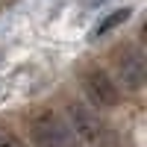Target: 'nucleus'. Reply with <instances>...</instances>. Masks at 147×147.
Returning <instances> with one entry per match:
<instances>
[{
  "instance_id": "nucleus-1",
  "label": "nucleus",
  "mask_w": 147,
  "mask_h": 147,
  "mask_svg": "<svg viewBox=\"0 0 147 147\" xmlns=\"http://www.w3.org/2000/svg\"><path fill=\"white\" fill-rule=\"evenodd\" d=\"M32 141L35 147H82L80 136L71 129V124L53 112H41L32 121Z\"/></svg>"
},
{
  "instance_id": "nucleus-2",
  "label": "nucleus",
  "mask_w": 147,
  "mask_h": 147,
  "mask_svg": "<svg viewBox=\"0 0 147 147\" xmlns=\"http://www.w3.org/2000/svg\"><path fill=\"white\" fill-rule=\"evenodd\" d=\"M65 121L71 124V129L80 136V141L106 144V138H109L106 124L100 121V115H97L91 106H85V103H68V118Z\"/></svg>"
},
{
  "instance_id": "nucleus-3",
  "label": "nucleus",
  "mask_w": 147,
  "mask_h": 147,
  "mask_svg": "<svg viewBox=\"0 0 147 147\" xmlns=\"http://www.w3.org/2000/svg\"><path fill=\"white\" fill-rule=\"evenodd\" d=\"M82 88H85V94H88L91 106H97V109L118 106V97H121L118 82H112V77H109L106 71H88L85 80H82Z\"/></svg>"
},
{
  "instance_id": "nucleus-4",
  "label": "nucleus",
  "mask_w": 147,
  "mask_h": 147,
  "mask_svg": "<svg viewBox=\"0 0 147 147\" xmlns=\"http://www.w3.org/2000/svg\"><path fill=\"white\" fill-rule=\"evenodd\" d=\"M115 71H118V82L124 85L127 91H138L141 85H144V62H141L138 47H132V50L121 53Z\"/></svg>"
},
{
  "instance_id": "nucleus-5",
  "label": "nucleus",
  "mask_w": 147,
  "mask_h": 147,
  "mask_svg": "<svg viewBox=\"0 0 147 147\" xmlns=\"http://www.w3.org/2000/svg\"><path fill=\"white\" fill-rule=\"evenodd\" d=\"M129 15H132V9H127V6H124V9L109 12V15H103V18L91 27V38L97 41V38H103V35H109L112 30H118L121 24H127V21H129Z\"/></svg>"
},
{
  "instance_id": "nucleus-6",
  "label": "nucleus",
  "mask_w": 147,
  "mask_h": 147,
  "mask_svg": "<svg viewBox=\"0 0 147 147\" xmlns=\"http://www.w3.org/2000/svg\"><path fill=\"white\" fill-rule=\"evenodd\" d=\"M0 147H21V141H18V136L12 129H3L0 127Z\"/></svg>"
},
{
  "instance_id": "nucleus-7",
  "label": "nucleus",
  "mask_w": 147,
  "mask_h": 147,
  "mask_svg": "<svg viewBox=\"0 0 147 147\" xmlns=\"http://www.w3.org/2000/svg\"><path fill=\"white\" fill-rule=\"evenodd\" d=\"M103 3H109V0H85V6H103Z\"/></svg>"
}]
</instances>
